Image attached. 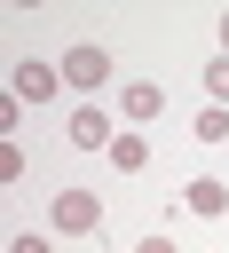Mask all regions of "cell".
Masks as SVG:
<instances>
[{"label": "cell", "mask_w": 229, "mask_h": 253, "mask_svg": "<svg viewBox=\"0 0 229 253\" xmlns=\"http://www.w3.org/2000/svg\"><path fill=\"white\" fill-rule=\"evenodd\" d=\"M47 229H55V237H95V229H103V198L79 190V182H63V190L47 198Z\"/></svg>", "instance_id": "cell-1"}, {"label": "cell", "mask_w": 229, "mask_h": 253, "mask_svg": "<svg viewBox=\"0 0 229 253\" xmlns=\"http://www.w3.org/2000/svg\"><path fill=\"white\" fill-rule=\"evenodd\" d=\"M103 79H111V47H103V40H79V47H63V87L95 95Z\"/></svg>", "instance_id": "cell-2"}, {"label": "cell", "mask_w": 229, "mask_h": 253, "mask_svg": "<svg viewBox=\"0 0 229 253\" xmlns=\"http://www.w3.org/2000/svg\"><path fill=\"white\" fill-rule=\"evenodd\" d=\"M8 95H16V103H55V95H63V71H55L47 55H24L16 79H8Z\"/></svg>", "instance_id": "cell-3"}, {"label": "cell", "mask_w": 229, "mask_h": 253, "mask_svg": "<svg viewBox=\"0 0 229 253\" xmlns=\"http://www.w3.org/2000/svg\"><path fill=\"white\" fill-rule=\"evenodd\" d=\"M63 134H71V150H111V142H118V126H111L103 103H79V111L63 119Z\"/></svg>", "instance_id": "cell-4"}, {"label": "cell", "mask_w": 229, "mask_h": 253, "mask_svg": "<svg viewBox=\"0 0 229 253\" xmlns=\"http://www.w3.org/2000/svg\"><path fill=\"white\" fill-rule=\"evenodd\" d=\"M182 213L229 221V182H221V174H190V182H182Z\"/></svg>", "instance_id": "cell-5"}, {"label": "cell", "mask_w": 229, "mask_h": 253, "mask_svg": "<svg viewBox=\"0 0 229 253\" xmlns=\"http://www.w3.org/2000/svg\"><path fill=\"white\" fill-rule=\"evenodd\" d=\"M158 111H166V87H158V79H126V87H118V119L142 126V119H158Z\"/></svg>", "instance_id": "cell-6"}, {"label": "cell", "mask_w": 229, "mask_h": 253, "mask_svg": "<svg viewBox=\"0 0 229 253\" xmlns=\"http://www.w3.org/2000/svg\"><path fill=\"white\" fill-rule=\"evenodd\" d=\"M103 158H111L118 174H142V166H150V134H142V126H118V142H111Z\"/></svg>", "instance_id": "cell-7"}, {"label": "cell", "mask_w": 229, "mask_h": 253, "mask_svg": "<svg viewBox=\"0 0 229 253\" xmlns=\"http://www.w3.org/2000/svg\"><path fill=\"white\" fill-rule=\"evenodd\" d=\"M190 134H197V142H229V111H221V103H205V111L190 119Z\"/></svg>", "instance_id": "cell-8"}, {"label": "cell", "mask_w": 229, "mask_h": 253, "mask_svg": "<svg viewBox=\"0 0 229 253\" xmlns=\"http://www.w3.org/2000/svg\"><path fill=\"white\" fill-rule=\"evenodd\" d=\"M205 103H221V111H229V55H213V63H205Z\"/></svg>", "instance_id": "cell-9"}, {"label": "cell", "mask_w": 229, "mask_h": 253, "mask_svg": "<svg viewBox=\"0 0 229 253\" xmlns=\"http://www.w3.org/2000/svg\"><path fill=\"white\" fill-rule=\"evenodd\" d=\"M8 253H55V245H47V237H39V229H24V237H16V245H8Z\"/></svg>", "instance_id": "cell-10"}, {"label": "cell", "mask_w": 229, "mask_h": 253, "mask_svg": "<svg viewBox=\"0 0 229 253\" xmlns=\"http://www.w3.org/2000/svg\"><path fill=\"white\" fill-rule=\"evenodd\" d=\"M134 253H182V245H174V237H166V229H150V237H142V245H134Z\"/></svg>", "instance_id": "cell-11"}, {"label": "cell", "mask_w": 229, "mask_h": 253, "mask_svg": "<svg viewBox=\"0 0 229 253\" xmlns=\"http://www.w3.org/2000/svg\"><path fill=\"white\" fill-rule=\"evenodd\" d=\"M213 32H221V55H229V8H221V24H213Z\"/></svg>", "instance_id": "cell-12"}]
</instances>
